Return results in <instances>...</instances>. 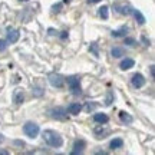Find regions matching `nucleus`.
<instances>
[{
    "instance_id": "obj_26",
    "label": "nucleus",
    "mask_w": 155,
    "mask_h": 155,
    "mask_svg": "<svg viewBox=\"0 0 155 155\" xmlns=\"http://www.w3.org/2000/svg\"><path fill=\"white\" fill-rule=\"evenodd\" d=\"M61 9H62V3H58L56 6H53V12H55V13H59Z\"/></svg>"
},
{
    "instance_id": "obj_4",
    "label": "nucleus",
    "mask_w": 155,
    "mask_h": 155,
    "mask_svg": "<svg viewBox=\"0 0 155 155\" xmlns=\"http://www.w3.org/2000/svg\"><path fill=\"white\" fill-rule=\"evenodd\" d=\"M49 83L53 86V88H62L63 83H65V79H63V76H61L59 73H50Z\"/></svg>"
},
{
    "instance_id": "obj_3",
    "label": "nucleus",
    "mask_w": 155,
    "mask_h": 155,
    "mask_svg": "<svg viewBox=\"0 0 155 155\" xmlns=\"http://www.w3.org/2000/svg\"><path fill=\"white\" fill-rule=\"evenodd\" d=\"M68 85H69V89L72 91L73 95H79L81 94V83H79V79L75 76H71L66 79Z\"/></svg>"
},
{
    "instance_id": "obj_25",
    "label": "nucleus",
    "mask_w": 155,
    "mask_h": 155,
    "mask_svg": "<svg viewBox=\"0 0 155 155\" xmlns=\"http://www.w3.org/2000/svg\"><path fill=\"white\" fill-rule=\"evenodd\" d=\"M6 48H7V45H6V40H3V39H0V52H3V50H6Z\"/></svg>"
},
{
    "instance_id": "obj_14",
    "label": "nucleus",
    "mask_w": 155,
    "mask_h": 155,
    "mask_svg": "<svg viewBox=\"0 0 155 155\" xmlns=\"http://www.w3.org/2000/svg\"><path fill=\"white\" fill-rule=\"evenodd\" d=\"M131 13L134 15L135 20H137V22H138L139 25H144V23H145V17H144V15H142V13H141L139 10H135V9H132V10H131Z\"/></svg>"
},
{
    "instance_id": "obj_1",
    "label": "nucleus",
    "mask_w": 155,
    "mask_h": 155,
    "mask_svg": "<svg viewBox=\"0 0 155 155\" xmlns=\"http://www.w3.org/2000/svg\"><path fill=\"white\" fill-rule=\"evenodd\" d=\"M42 137H43L45 142L49 145V147H53V148H61L62 145H63V139H62V137L56 132V131L46 129V131H43Z\"/></svg>"
},
{
    "instance_id": "obj_32",
    "label": "nucleus",
    "mask_w": 155,
    "mask_h": 155,
    "mask_svg": "<svg viewBox=\"0 0 155 155\" xmlns=\"http://www.w3.org/2000/svg\"><path fill=\"white\" fill-rule=\"evenodd\" d=\"M2 141H3V137H2V135H0V142H2Z\"/></svg>"
},
{
    "instance_id": "obj_28",
    "label": "nucleus",
    "mask_w": 155,
    "mask_h": 155,
    "mask_svg": "<svg viewBox=\"0 0 155 155\" xmlns=\"http://www.w3.org/2000/svg\"><path fill=\"white\" fill-rule=\"evenodd\" d=\"M101 0H88V3L89 5H95V3H99Z\"/></svg>"
},
{
    "instance_id": "obj_17",
    "label": "nucleus",
    "mask_w": 155,
    "mask_h": 155,
    "mask_svg": "<svg viewBox=\"0 0 155 155\" xmlns=\"http://www.w3.org/2000/svg\"><path fill=\"white\" fill-rule=\"evenodd\" d=\"M111 55L114 58H122V56H125V50L122 49V48H119V46H116V48H114L111 50Z\"/></svg>"
},
{
    "instance_id": "obj_33",
    "label": "nucleus",
    "mask_w": 155,
    "mask_h": 155,
    "mask_svg": "<svg viewBox=\"0 0 155 155\" xmlns=\"http://www.w3.org/2000/svg\"><path fill=\"white\" fill-rule=\"evenodd\" d=\"M69 2H71V0H65V3H69Z\"/></svg>"
},
{
    "instance_id": "obj_20",
    "label": "nucleus",
    "mask_w": 155,
    "mask_h": 155,
    "mask_svg": "<svg viewBox=\"0 0 155 155\" xmlns=\"http://www.w3.org/2000/svg\"><path fill=\"white\" fill-rule=\"evenodd\" d=\"M112 102H114V92H111V91H109V92L106 94V98H105V105H106V106H109V105L112 104Z\"/></svg>"
},
{
    "instance_id": "obj_23",
    "label": "nucleus",
    "mask_w": 155,
    "mask_h": 155,
    "mask_svg": "<svg viewBox=\"0 0 155 155\" xmlns=\"http://www.w3.org/2000/svg\"><path fill=\"white\" fill-rule=\"evenodd\" d=\"M89 49H91L92 52H94V55H95V56H99V53H98V48H96V43H92V45H91V48H89Z\"/></svg>"
},
{
    "instance_id": "obj_7",
    "label": "nucleus",
    "mask_w": 155,
    "mask_h": 155,
    "mask_svg": "<svg viewBox=\"0 0 155 155\" xmlns=\"http://www.w3.org/2000/svg\"><path fill=\"white\" fill-rule=\"evenodd\" d=\"M108 129L106 128H104V124H99L98 127H95L94 129V134H95V137L96 138H105V135H108Z\"/></svg>"
},
{
    "instance_id": "obj_8",
    "label": "nucleus",
    "mask_w": 155,
    "mask_h": 155,
    "mask_svg": "<svg viewBox=\"0 0 155 155\" xmlns=\"http://www.w3.org/2000/svg\"><path fill=\"white\" fill-rule=\"evenodd\" d=\"M19 36H20L19 30H16V29H9V32H7V42H9V43H16L17 40H19Z\"/></svg>"
},
{
    "instance_id": "obj_21",
    "label": "nucleus",
    "mask_w": 155,
    "mask_h": 155,
    "mask_svg": "<svg viewBox=\"0 0 155 155\" xmlns=\"http://www.w3.org/2000/svg\"><path fill=\"white\" fill-rule=\"evenodd\" d=\"M32 92H33V96H42V95H43V89L40 88V86H35L33 88V91H32Z\"/></svg>"
},
{
    "instance_id": "obj_6",
    "label": "nucleus",
    "mask_w": 155,
    "mask_h": 155,
    "mask_svg": "<svg viewBox=\"0 0 155 155\" xmlns=\"http://www.w3.org/2000/svg\"><path fill=\"white\" fill-rule=\"evenodd\" d=\"M131 82H132V85H134V88H137V89H139V88H142L145 85V78L141 75V73H135L132 76V79H131Z\"/></svg>"
},
{
    "instance_id": "obj_31",
    "label": "nucleus",
    "mask_w": 155,
    "mask_h": 155,
    "mask_svg": "<svg viewBox=\"0 0 155 155\" xmlns=\"http://www.w3.org/2000/svg\"><path fill=\"white\" fill-rule=\"evenodd\" d=\"M68 32H62V39H65V38H66V36H68Z\"/></svg>"
},
{
    "instance_id": "obj_30",
    "label": "nucleus",
    "mask_w": 155,
    "mask_h": 155,
    "mask_svg": "<svg viewBox=\"0 0 155 155\" xmlns=\"http://www.w3.org/2000/svg\"><path fill=\"white\" fill-rule=\"evenodd\" d=\"M150 71H151V76L154 78V66H151V68H150Z\"/></svg>"
},
{
    "instance_id": "obj_18",
    "label": "nucleus",
    "mask_w": 155,
    "mask_h": 155,
    "mask_svg": "<svg viewBox=\"0 0 155 155\" xmlns=\"http://www.w3.org/2000/svg\"><path fill=\"white\" fill-rule=\"evenodd\" d=\"M127 32H128V28H127V26H122L119 30H115V32H112V36H114V38H125Z\"/></svg>"
},
{
    "instance_id": "obj_22",
    "label": "nucleus",
    "mask_w": 155,
    "mask_h": 155,
    "mask_svg": "<svg viewBox=\"0 0 155 155\" xmlns=\"http://www.w3.org/2000/svg\"><path fill=\"white\" fill-rule=\"evenodd\" d=\"M118 9H119V13H122V15H131V10H132V9H129V7H124V6H122V7L118 6Z\"/></svg>"
},
{
    "instance_id": "obj_27",
    "label": "nucleus",
    "mask_w": 155,
    "mask_h": 155,
    "mask_svg": "<svg viewBox=\"0 0 155 155\" xmlns=\"http://www.w3.org/2000/svg\"><path fill=\"white\" fill-rule=\"evenodd\" d=\"M141 40H142V43H144L145 46H150V40L145 38V36H141Z\"/></svg>"
},
{
    "instance_id": "obj_19",
    "label": "nucleus",
    "mask_w": 155,
    "mask_h": 155,
    "mask_svg": "<svg viewBox=\"0 0 155 155\" xmlns=\"http://www.w3.org/2000/svg\"><path fill=\"white\" fill-rule=\"evenodd\" d=\"M99 16L102 17V19H108V16H109V15H108V6H102V7H101L99 9Z\"/></svg>"
},
{
    "instance_id": "obj_29",
    "label": "nucleus",
    "mask_w": 155,
    "mask_h": 155,
    "mask_svg": "<svg viewBox=\"0 0 155 155\" xmlns=\"http://www.w3.org/2000/svg\"><path fill=\"white\" fill-rule=\"evenodd\" d=\"M7 154H9L7 151H3V150H0V155H7Z\"/></svg>"
},
{
    "instance_id": "obj_11",
    "label": "nucleus",
    "mask_w": 155,
    "mask_h": 155,
    "mask_svg": "<svg viewBox=\"0 0 155 155\" xmlns=\"http://www.w3.org/2000/svg\"><path fill=\"white\" fill-rule=\"evenodd\" d=\"M134 65H135V62H134V59L125 58V59H124V61L121 62V65H119V68H121L122 71H127V69H131V68H134Z\"/></svg>"
},
{
    "instance_id": "obj_13",
    "label": "nucleus",
    "mask_w": 155,
    "mask_h": 155,
    "mask_svg": "<svg viewBox=\"0 0 155 155\" xmlns=\"http://www.w3.org/2000/svg\"><path fill=\"white\" fill-rule=\"evenodd\" d=\"M119 119H121V122H124L125 125H129V124H132L134 122V118L129 114H127V112H119Z\"/></svg>"
},
{
    "instance_id": "obj_24",
    "label": "nucleus",
    "mask_w": 155,
    "mask_h": 155,
    "mask_svg": "<svg viewBox=\"0 0 155 155\" xmlns=\"http://www.w3.org/2000/svg\"><path fill=\"white\" fill-rule=\"evenodd\" d=\"M125 45L134 46V45H135V39H132V38H125Z\"/></svg>"
},
{
    "instance_id": "obj_12",
    "label": "nucleus",
    "mask_w": 155,
    "mask_h": 155,
    "mask_svg": "<svg viewBox=\"0 0 155 155\" xmlns=\"http://www.w3.org/2000/svg\"><path fill=\"white\" fill-rule=\"evenodd\" d=\"M81 109H82V105L81 104H71V105L68 106L66 112H69V114H72V115H78L79 112H81Z\"/></svg>"
},
{
    "instance_id": "obj_15",
    "label": "nucleus",
    "mask_w": 155,
    "mask_h": 155,
    "mask_svg": "<svg viewBox=\"0 0 155 155\" xmlns=\"http://www.w3.org/2000/svg\"><path fill=\"white\" fill-rule=\"evenodd\" d=\"M94 121L96 122V124H106V122H108V116H106L105 114H95Z\"/></svg>"
},
{
    "instance_id": "obj_10",
    "label": "nucleus",
    "mask_w": 155,
    "mask_h": 155,
    "mask_svg": "<svg viewBox=\"0 0 155 155\" xmlns=\"http://www.w3.org/2000/svg\"><path fill=\"white\" fill-rule=\"evenodd\" d=\"M25 99V94H23L22 89H16L15 92H13V102L16 104V105H20Z\"/></svg>"
},
{
    "instance_id": "obj_5",
    "label": "nucleus",
    "mask_w": 155,
    "mask_h": 155,
    "mask_svg": "<svg viewBox=\"0 0 155 155\" xmlns=\"http://www.w3.org/2000/svg\"><path fill=\"white\" fill-rule=\"evenodd\" d=\"M50 114H52V118H55V119H61V121L66 119V109L62 108V106H58L55 109H52Z\"/></svg>"
},
{
    "instance_id": "obj_34",
    "label": "nucleus",
    "mask_w": 155,
    "mask_h": 155,
    "mask_svg": "<svg viewBox=\"0 0 155 155\" xmlns=\"http://www.w3.org/2000/svg\"><path fill=\"white\" fill-rule=\"evenodd\" d=\"M20 2H28V0H20Z\"/></svg>"
},
{
    "instance_id": "obj_16",
    "label": "nucleus",
    "mask_w": 155,
    "mask_h": 155,
    "mask_svg": "<svg viewBox=\"0 0 155 155\" xmlns=\"http://www.w3.org/2000/svg\"><path fill=\"white\" fill-rule=\"evenodd\" d=\"M122 145H124V141L121 138H114L109 147H111V150H118V148H122Z\"/></svg>"
},
{
    "instance_id": "obj_2",
    "label": "nucleus",
    "mask_w": 155,
    "mask_h": 155,
    "mask_svg": "<svg viewBox=\"0 0 155 155\" xmlns=\"http://www.w3.org/2000/svg\"><path fill=\"white\" fill-rule=\"evenodd\" d=\"M39 131H40V129H39V125H36L35 122H28V124L23 125V132H25V135L29 137V138L38 137Z\"/></svg>"
},
{
    "instance_id": "obj_9",
    "label": "nucleus",
    "mask_w": 155,
    "mask_h": 155,
    "mask_svg": "<svg viewBox=\"0 0 155 155\" xmlns=\"http://www.w3.org/2000/svg\"><path fill=\"white\" fill-rule=\"evenodd\" d=\"M83 148H85V141H83V139H78V141H75V144H73L72 154L73 155L82 154V152H83Z\"/></svg>"
}]
</instances>
